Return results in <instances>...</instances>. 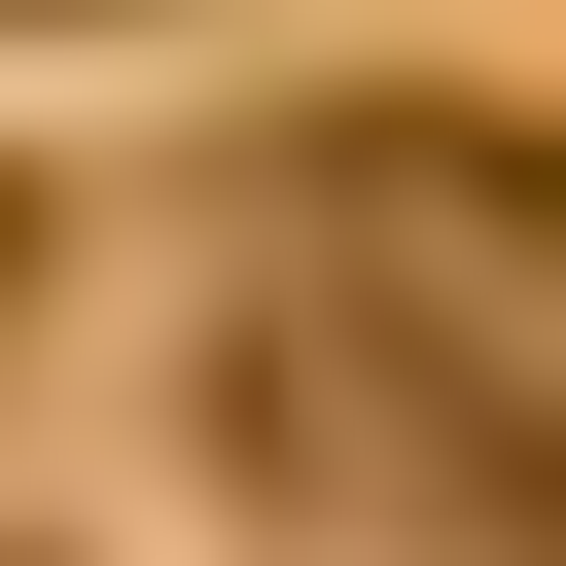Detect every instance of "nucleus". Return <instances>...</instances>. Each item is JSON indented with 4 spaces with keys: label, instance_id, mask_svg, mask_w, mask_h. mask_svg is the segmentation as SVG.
<instances>
[{
    "label": "nucleus",
    "instance_id": "nucleus-1",
    "mask_svg": "<svg viewBox=\"0 0 566 566\" xmlns=\"http://www.w3.org/2000/svg\"><path fill=\"white\" fill-rule=\"evenodd\" d=\"M0 318H35V177H0Z\"/></svg>",
    "mask_w": 566,
    "mask_h": 566
},
{
    "label": "nucleus",
    "instance_id": "nucleus-2",
    "mask_svg": "<svg viewBox=\"0 0 566 566\" xmlns=\"http://www.w3.org/2000/svg\"><path fill=\"white\" fill-rule=\"evenodd\" d=\"M0 35H71V0H0Z\"/></svg>",
    "mask_w": 566,
    "mask_h": 566
}]
</instances>
